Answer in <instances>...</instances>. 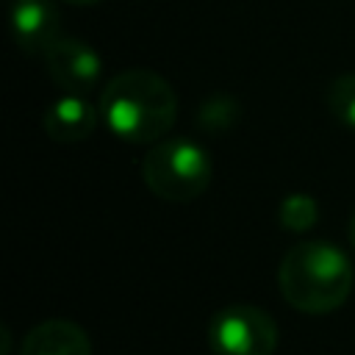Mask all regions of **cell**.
Returning a JSON list of instances; mask_svg holds the SVG:
<instances>
[{"label":"cell","mask_w":355,"mask_h":355,"mask_svg":"<svg viewBox=\"0 0 355 355\" xmlns=\"http://www.w3.org/2000/svg\"><path fill=\"white\" fill-rule=\"evenodd\" d=\"M97 105L108 130L130 144H155L166 139L178 119L175 89L164 75L144 67L116 72L103 86Z\"/></svg>","instance_id":"cell-1"},{"label":"cell","mask_w":355,"mask_h":355,"mask_svg":"<svg viewBox=\"0 0 355 355\" xmlns=\"http://www.w3.org/2000/svg\"><path fill=\"white\" fill-rule=\"evenodd\" d=\"M141 178L147 189L166 202L197 200L214 178L208 150L189 136H166L141 158Z\"/></svg>","instance_id":"cell-3"},{"label":"cell","mask_w":355,"mask_h":355,"mask_svg":"<svg viewBox=\"0 0 355 355\" xmlns=\"http://www.w3.org/2000/svg\"><path fill=\"white\" fill-rule=\"evenodd\" d=\"M277 219H280V227L283 230H291V233H305L316 225L319 219V205L311 194H302V191H294V194H286L280 208H277Z\"/></svg>","instance_id":"cell-9"},{"label":"cell","mask_w":355,"mask_h":355,"mask_svg":"<svg viewBox=\"0 0 355 355\" xmlns=\"http://www.w3.org/2000/svg\"><path fill=\"white\" fill-rule=\"evenodd\" d=\"M208 344L214 355H272L277 349V324L263 308L233 302L211 316Z\"/></svg>","instance_id":"cell-4"},{"label":"cell","mask_w":355,"mask_h":355,"mask_svg":"<svg viewBox=\"0 0 355 355\" xmlns=\"http://www.w3.org/2000/svg\"><path fill=\"white\" fill-rule=\"evenodd\" d=\"M58 22V8L50 0H14L11 33L28 55H44L61 39Z\"/></svg>","instance_id":"cell-7"},{"label":"cell","mask_w":355,"mask_h":355,"mask_svg":"<svg viewBox=\"0 0 355 355\" xmlns=\"http://www.w3.org/2000/svg\"><path fill=\"white\" fill-rule=\"evenodd\" d=\"M330 114L349 130H355V72H341L327 89Z\"/></svg>","instance_id":"cell-11"},{"label":"cell","mask_w":355,"mask_h":355,"mask_svg":"<svg viewBox=\"0 0 355 355\" xmlns=\"http://www.w3.org/2000/svg\"><path fill=\"white\" fill-rule=\"evenodd\" d=\"M44 67L53 83L67 94L92 92L100 83V72H103V64L94 47L75 36H61L44 53Z\"/></svg>","instance_id":"cell-5"},{"label":"cell","mask_w":355,"mask_h":355,"mask_svg":"<svg viewBox=\"0 0 355 355\" xmlns=\"http://www.w3.org/2000/svg\"><path fill=\"white\" fill-rule=\"evenodd\" d=\"M277 286L294 311L319 316L347 302L355 286V272L344 250L313 239L286 250L277 266Z\"/></svg>","instance_id":"cell-2"},{"label":"cell","mask_w":355,"mask_h":355,"mask_svg":"<svg viewBox=\"0 0 355 355\" xmlns=\"http://www.w3.org/2000/svg\"><path fill=\"white\" fill-rule=\"evenodd\" d=\"M64 3H69V6H97L103 0H64Z\"/></svg>","instance_id":"cell-13"},{"label":"cell","mask_w":355,"mask_h":355,"mask_svg":"<svg viewBox=\"0 0 355 355\" xmlns=\"http://www.w3.org/2000/svg\"><path fill=\"white\" fill-rule=\"evenodd\" d=\"M19 355H92V341L78 322L47 319L28 330Z\"/></svg>","instance_id":"cell-8"},{"label":"cell","mask_w":355,"mask_h":355,"mask_svg":"<svg viewBox=\"0 0 355 355\" xmlns=\"http://www.w3.org/2000/svg\"><path fill=\"white\" fill-rule=\"evenodd\" d=\"M239 119V103L230 94H214L197 108V125H202L208 133H225Z\"/></svg>","instance_id":"cell-10"},{"label":"cell","mask_w":355,"mask_h":355,"mask_svg":"<svg viewBox=\"0 0 355 355\" xmlns=\"http://www.w3.org/2000/svg\"><path fill=\"white\" fill-rule=\"evenodd\" d=\"M347 236H349V241H352V247H355V211H352V216H349V225H347Z\"/></svg>","instance_id":"cell-12"},{"label":"cell","mask_w":355,"mask_h":355,"mask_svg":"<svg viewBox=\"0 0 355 355\" xmlns=\"http://www.w3.org/2000/svg\"><path fill=\"white\" fill-rule=\"evenodd\" d=\"M100 119H103L100 116V105L86 100V94H67L64 92L61 97H55L44 108L42 128H44V136L50 141L75 144V141L89 139Z\"/></svg>","instance_id":"cell-6"}]
</instances>
